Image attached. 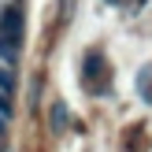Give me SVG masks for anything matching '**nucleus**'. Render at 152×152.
<instances>
[{
  "label": "nucleus",
  "instance_id": "nucleus-3",
  "mask_svg": "<svg viewBox=\"0 0 152 152\" xmlns=\"http://www.w3.org/2000/svg\"><path fill=\"white\" fill-rule=\"evenodd\" d=\"M67 123H71V115H67V104H63V100H52V130L63 134V130H67Z\"/></svg>",
  "mask_w": 152,
  "mask_h": 152
},
{
  "label": "nucleus",
  "instance_id": "nucleus-5",
  "mask_svg": "<svg viewBox=\"0 0 152 152\" xmlns=\"http://www.w3.org/2000/svg\"><path fill=\"white\" fill-rule=\"evenodd\" d=\"M4 126H7V119H4V115H0V137H4V134H7V130H4Z\"/></svg>",
  "mask_w": 152,
  "mask_h": 152
},
{
  "label": "nucleus",
  "instance_id": "nucleus-2",
  "mask_svg": "<svg viewBox=\"0 0 152 152\" xmlns=\"http://www.w3.org/2000/svg\"><path fill=\"white\" fill-rule=\"evenodd\" d=\"M82 74H86V82H89L93 89H100V74H104V56H100V52H89V56H86Z\"/></svg>",
  "mask_w": 152,
  "mask_h": 152
},
{
  "label": "nucleus",
  "instance_id": "nucleus-4",
  "mask_svg": "<svg viewBox=\"0 0 152 152\" xmlns=\"http://www.w3.org/2000/svg\"><path fill=\"white\" fill-rule=\"evenodd\" d=\"M11 86H15L11 67H0V93H4V96H11Z\"/></svg>",
  "mask_w": 152,
  "mask_h": 152
},
{
  "label": "nucleus",
  "instance_id": "nucleus-1",
  "mask_svg": "<svg viewBox=\"0 0 152 152\" xmlns=\"http://www.w3.org/2000/svg\"><path fill=\"white\" fill-rule=\"evenodd\" d=\"M19 41H22V15L15 11V7H7L4 19H0V56H4V59H15Z\"/></svg>",
  "mask_w": 152,
  "mask_h": 152
}]
</instances>
